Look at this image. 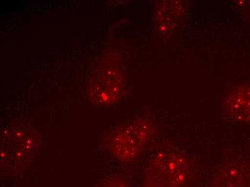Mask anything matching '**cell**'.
<instances>
[{
	"mask_svg": "<svg viewBox=\"0 0 250 187\" xmlns=\"http://www.w3.org/2000/svg\"><path fill=\"white\" fill-rule=\"evenodd\" d=\"M193 165L188 156L173 147H165L150 156L144 174V187H187Z\"/></svg>",
	"mask_w": 250,
	"mask_h": 187,
	"instance_id": "6da1fadb",
	"label": "cell"
},
{
	"mask_svg": "<svg viewBox=\"0 0 250 187\" xmlns=\"http://www.w3.org/2000/svg\"><path fill=\"white\" fill-rule=\"evenodd\" d=\"M156 130V125L149 118H138L129 122L113 134L109 141L111 153L124 162L133 161L150 144Z\"/></svg>",
	"mask_w": 250,
	"mask_h": 187,
	"instance_id": "7a4b0ae2",
	"label": "cell"
},
{
	"mask_svg": "<svg viewBox=\"0 0 250 187\" xmlns=\"http://www.w3.org/2000/svg\"><path fill=\"white\" fill-rule=\"evenodd\" d=\"M208 187H250V165L242 161L224 163L214 173Z\"/></svg>",
	"mask_w": 250,
	"mask_h": 187,
	"instance_id": "3957f363",
	"label": "cell"
},
{
	"mask_svg": "<svg viewBox=\"0 0 250 187\" xmlns=\"http://www.w3.org/2000/svg\"><path fill=\"white\" fill-rule=\"evenodd\" d=\"M125 77L122 70L116 65L106 67L100 81L96 82L95 100L102 104H112L117 101L124 86Z\"/></svg>",
	"mask_w": 250,
	"mask_h": 187,
	"instance_id": "277c9868",
	"label": "cell"
},
{
	"mask_svg": "<svg viewBox=\"0 0 250 187\" xmlns=\"http://www.w3.org/2000/svg\"><path fill=\"white\" fill-rule=\"evenodd\" d=\"M225 112L230 119L250 124V84L236 86L229 95L225 103Z\"/></svg>",
	"mask_w": 250,
	"mask_h": 187,
	"instance_id": "5b68a950",
	"label": "cell"
},
{
	"mask_svg": "<svg viewBox=\"0 0 250 187\" xmlns=\"http://www.w3.org/2000/svg\"><path fill=\"white\" fill-rule=\"evenodd\" d=\"M185 12L184 3L180 1H166L157 14V25L159 31L170 35L179 25Z\"/></svg>",
	"mask_w": 250,
	"mask_h": 187,
	"instance_id": "8992f818",
	"label": "cell"
},
{
	"mask_svg": "<svg viewBox=\"0 0 250 187\" xmlns=\"http://www.w3.org/2000/svg\"><path fill=\"white\" fill-rule=\"evenodd\" d=\"M101 187H129V185L125 178L117 176L107 179Z\"/></svg>",
	"mask_w": 250,
	"mask_h": 187,
	"instance_id": "52a82bcc",
	"label": "cell"
}]
</instances>
